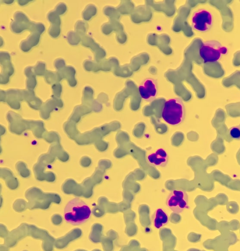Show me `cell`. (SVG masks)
Masks as SVG:
<instances>
[{"instance_id": "1", "label": "cell", "mask_w": 240, "mask_h": 251, "mask_svg": "<svg viewBox=\"0 0 240 251\" xmlns=\"http://www.w3.org/2000/svg\"><path fill=\"white\" fill-rule=\"evenodd\" d=\"M91 213L89 206L76 198L70 201L66 204L64 210V218L70 224L78 225L88 220Z\"/></svg>"}, {"instance_id": "2", "label": "cell", "mask_w": 240, "mask_h": 251, "mask_svg": "<svg viewBox=\"0 0 240 251\" xmlns=\"http://www.w3.org/2000/svg\"><path fill=\"white\" fill-rule=\"evenodd\" d=\"M185 107L179 98H171L166 100L161 110V118L168 124L177 126L180 124L185 117Z\"/></svg>"}, {"instance_id": "3", "label": "cell", "mask_w": 240, "mask_h": 251, "mask_svg": "<svg viewBox=\"0 0 240 251\" xmlns=\"http://www.w3.org/2000/svg\"><path fill=\"white\" fill-rule=\"evenodd\" d=\"M227 52V49L216 40L203 42L199 49L200 57L204 63H215L218 61L223 54Z\"/></svg>"}, {"instance_id": "4", "label": "cell", "mask_w": 240, "mask_h": 251, "mask_svg": "<svg viewBox=\"0 0 240 251\" xmlns=\"http://www.w3.org/2000/svg\"><path fill=\"white\" fill-rule=\"evenodd\" d=\"M192 28L198 31L207 32L213 24V16L208 10L200 9L194 12L191 17Z\"/></svg>"}, {"instance_id": "5", "label": "cell", "mask_w": 240, "mask_h": 251, "mask_svg": "<svg viewBox=\"0 0 240 251\" xmlns=\"http://www.w3.org/2000/svg\"><path fill=\"white\" fill-rule=\"evenodd\" d=\"M166 205L174 213L182 212L188 206L187 193L182 190H173L167 198Z\"/></svg>"}, {"instance_id": "6", "label": "cell", "mask_w": 240, "mask_h": 251, "mask_svg": "<svg viewBox=\"0 0 240 251\" xmlns=\"http://www.w3.org/2000/svg\"><path fill=\"white\" fill-rule=\"evenodd\" d=\"M138 92L142 99L150 101L156 97L158 93L157 85L155 81L151 78H147L139 86Z\"/></svg>"}, {"instance_id": "7", "label": "cell", "mask_w": 240, "mask_h": 251, "mask_svg": "<svg viewBox=\"0 0 240 251\" xmlns=\"http://www.w3.org/2000/svg\"><path fill=\"white\" fill-rule=\"evenodd\" d=\"M148 162L155 166H165L168 162V155L163 148H159L147 157Z\"/></svg>"}, {"instance_id": "8", "label": "cell", "mask_w": 240, "mask_h": 251, "mask_svg": "<svg viewBox=\"0 0 240 251\" xmlns=\"http://www.w3.org/2000/svg\"><path fill=\"white\" fill-rule=\"evenodd\" d=\"M168 216L165 212L161 208H158L156 210L153 218L154 226L158 228H160L168 222Z\"/></svg>"}, {"instance_id": "9", "label": "cell", "mask_w": 240, "mask_h": 251, "mask_svg": "<svg viewBox=\"0 0 240 251\" xmlns=\"http://www.w3.org/2000/svg\"><path fill=\"white\" fill-rule=\"evenodd\" d=\"M229 134L231 137L235 140H240V127L234 126L230 128Z\"/></svg>"}]
</instances>
